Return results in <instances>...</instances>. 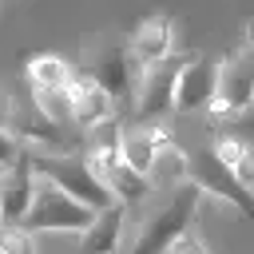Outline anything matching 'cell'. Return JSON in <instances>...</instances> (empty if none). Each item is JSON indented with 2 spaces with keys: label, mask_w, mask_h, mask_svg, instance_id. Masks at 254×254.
Returning <instances> with one entry per match:
<instances>
[{
  "label": "cell",
  "mask_w": 254,
  "mask_h": 254,
  "mask_svg": "<svg viewBox=\"0 0 254 254\" xmlns=\"http://www.w3.org/2000/svg\"><path fill=\"white\" fill-rule=\"evenodd\" d=\"M198 202H202V190H198L190 179H187L183 187H175V190L167 194V202L155 206V210L139 222V234H135V242H131L127 254H167V250L190 230V218H194Z\"/></svg>",
  "instance_id": "1"
},
{
  "label": "cell",
  "mask_w": 254,
  "mask_h": 254,
  "mask_svg": "<svg viewBox=\"0 0 254 254\" xmlns=\"http://www.w3.org/2000/svg\"><path fill=\"white\" fill-rule=\"evenodd\" d=\"M28 151H32L36 175L48 179V183H56L60 190H67V194L79 198L83 206L107 210V206L115 202V194H111V190L103 187V179L91 171V163H87L83 151H36V147H28Z\"/></svg>",
  "instance_id": "2"
},
{
  "label": "cell",
  "mask_w": 254,
  "mask_h": 254,
  "mask_svg": "<svg viewBox=\"0 0 254 254\" xmlns=\"http://www.w3.org/2000/svg\"><path fill=\"white\" fill-rule=\"evenodd\" d=\"M79 71H83L87 79H95L99 87H107L111 99L135 95V91H139V79H143V71L135 67L127 44L115 40V36H99L95 44H87V48H83V60H79Z\"/></svg>",
  "instance_id": "3"
},
{
  "label": "cell",
  "mask_w": 254,
  "mask_h": 254,
  "mask_svg": "<svg viewBox=\"0 0 254 254\" xmlns=\"http://www.w3.org/2000/svg\"><path fill=\"white\" fill-rule=\"evenodd\" d=\"M95 214H99V210L83 206L79 198H71V194L60 190L56 183L40 179V183H36L32 210H28V218H24L20 226H28L32 234H40V230H75V234H83V230L95 222Z\"/></svg>",
  "instance_id": "4"
},
{
  "label": "cell",
  "mask_w": 254,
  "mask_h": 254,
  "mask_svg": "<svg viewBox=\"0 0 254 254\" xmlns=\"http://www.w3.org/2000/svg\"><path fill=\"white\" fill-rule=\"evenodd\" d=\"M187 179H190L202 194H214V198L230 202L242 218H254V190H246V187L234 179V171L218 159L214 143H206V147H198V151L187 155Z\"/></svg>",
  "instance_id": "5"
},
{
  "label": "cell",
  "mask_w": 254,
  "mask_h": 254,
  "mask_svg": "<svg viewBox=\"0 0 254 254\" xmlns=\"http://www.w3.org/2000/svg\"><path fill=\"white\" fill-rule=\"evenodd\" d=\"M4 127H8L24 147H36V151H71L64 127L52 123V119L44 115V107L36 103V91H20V87H16V91L8 95Z\"/></svg>",
  "instance_id": "6"
},
{
  "label": "cell",
  "mask_w": 254,
  "mask_h": 254,
  "mask_svg": "<svg viewBox=\"0 0 254 254\" xmlns=\"http://www.w3.org/2000/svg\"><path fill=\"white\" fill-rule=\"evenodd\" d=\"M254 107V60L238 48L218 64V91L210 99V119H238L242 111Z\"/></svg>",
  "instance_id": "7"
},
{
  "label": "cell",
  "mask_w": 254,
  "mask_h": 254,
  "mask_svg": "<svg viewBox=\"0 0 254 254\" xmlns=\"http://www.w3.org/2000/svg\"><path fill=\"white\" fill-rule=\"evenodd\" d=\"M187 60H190V52L167 56L163 64H155V67L143 71L139 91H135V115L143 123H159L167 111H175V91H179V75H183Z\"/></svg>",
  "instance_id": "8"
},
{
  "label": "cell",
  "mask_w": 254,
  "mask_h": 254,
  "mask_svg": "<svg viewBox=\"0 0 254 254\" xmlns=\"http://www.w3.org/2000/svg\"><path fill=\"white\" fill-rule=\"evenodd\" d=\"M36 167H32V151H24L12 167L0 171V210H4V222H24L28 210H32V198H36Z\"/></svg>",
  "instance_id": "9"
},
{
  "label": "cell",
  "mask_w": 254,
  "mask_h": 254,
  "mask_svg": "<svg viewBox=\"0 0 254 254\" xmlns=\"http://www.w3.org/2000/svg\"><path fill=\"white\" fill-rule=\"evenodd\" d=\"M218 91V64L206 60L202 52H190L183 75H179V91H175V111L190 115V111H206L210 99Z\"/></svg>",
  "instance_id": "10"
},
{
  "label": "cell",
  "mask_w": 254,
  "mask_h": 254,
  "mask_svg": "<svg viewBox=\"0 0 254 254\" xmlns=\"http://www.w3.org/2000/svg\"><path fill=\"white\" fill-rule=\"evenodd\" d=\"M171 44H175V20L159 12V16H147V20L131 32L127 52H131L135 67L147 71V67H155V64H163V60L171 56Z\"/></svg>",
  "instance_id": "11"
},
{
  "label": "cell",
  "mask_w": 254,
  "mask_h": 254,
  "mask_svg": "<svg viewBox=\"0 0 254 254\" xmlns=\"http://www.w3.org/2000/svg\"><path fill=\"white\" fill-rule=\"evenodd\" d=\"M67 95H71V123H75V127L95 131V127H103V123H111V115H115V99H111V91L99 87L95 79H87L83 71H75Z\"/></svg>",
  "instance_id": "12"
},
{
  "label": "cell",
  "mask_w": 254,
  "mask_h": 254,
  "mask_svg": "<svg viewBox=\"0 0 254 254\" xmlns=\"http://www.w3.org/2000/svg\"><path fill=\"white\" fill-rule=\"evenodd\" d=\"M167 143H175V135H171L167 123H135V127H123V159H127V167H135L147 179H151L155 159H159V151Z\"/></svg>",
  "instance_id": "13"
},
{
  "label": "cell",
  "mask_w": 254,
  "mask_h": 254,
  "mask_svg": "<svg viewBox=\"0 0 254 254\" xmlns=\"http://www.w3.org/2000/svg\"><path fill=\"white\" fill-rule=\"evenodd\" d=\"M123 218H127L123 202H111L107 210H99L95 222L79 234V250L75 254H115V246L123 238Z\"/></svg>",
  "instance_id": "14"
},
{
  "label": "cell",
  "mask_w": 254,
  "mask_h": 254,
  "mask_svg": "<svg viewBox=\"0 0 254 254\" xmlns=\"http://www.w3.org/2000/svg\"><path fill=\"white\" fill-rule=\"evenodd\" d=\"M210 143H214L218 159L234 171V179H238L246 190H254V143H250L246 135H230V131L214 135Z\"/></svg>",
  "instance_id": "15"
},
{
  "label": "cell",
  "mask_w": 254,
  "mask_h": 254,
  "mask_svg": "<svg viewBox=\"0 0 254 254\" xmlns=\"http://www.w3.org/2000/svg\"><path fill=\"white\" fill-rule=\"evenodd\" d=\"M24 75H28V83H32V91H52V87H71V79H75V71H71V64H67L64 56H52V52H40V56H32V60H28V67H24Z\"/></svg>",
  "instance_id": "16"
},
{
  "label": "cell",
  "mask_w": 254,
  "mask_h": 254,
  "mask_svg": "<svg viewBox=\"0 0 254 254\" xmlns=\"http://www.w3.org/2000/svg\"><path fill=\"white\" fill-rule=\"evenodd\" d=\"M107 183V190L115 194V202H123V206H131V202H143L147 198V190H151V179L147 175H139L135 167H127V159L103 179Z\"/></svg>",
  "instance_id": "17"
},
{
  "label": "cell",
  "mask_w": 254,
  "mask_h": 254,
  "mask_svg": "<svg viewBox=\"0 0 254 254\" xmlns=\"http://www.w3.org/2000/svg\"><path fill=\"white\" fill-rule=\"evenodd\" d=\"M151 183H159V187H183L187 183V151L179 147V143H167L163 151H159V159H155V171H151Z\"/></svg>",
  "instance_id": "18"
},
{
  "label": "cell",
  "mask_w": 254,
  "mask_h": 254,
  "mask_svg": "<svg viewBox=\"0 0 254 254\" xmlns=\"http://www.w3.org/2000/svg\"><path fill=\"white\" fill-rule=\"evenodd\" d=\"M36 103L44 107V115L52 119V123H71V95H67V87H52V91H36Z\"/></svg>",
  "instance_id": "19"
},
{
  "label": "cell",
  "mask_w": 254,
  "mask_h": 254,
  "mask_svg": "<svg viewBox=\"0 0 254 254\" xmlns=\"http://www.w3.org/2000/svg\"><path fill=\"white\" fill-rule=\"evenodd\" d=\"M0 254H36V238L28 226L4 222L0 226Z\"/></svg>",
  "instance_id": "20"
},
{
  "label": "cell",
  "mask_w": 254,
  "mask_h": 254,
  "mask_svg": "<svg viewBox=\"0 0 254 254\" xmlns=\"http://www.w3.org/2000/svg\"><path fill=\"white\" fill-rule=\"evenodd\" d=\"M24 151H28V147H24V143H20V139H16L8 127H0V171H4V167H12V163L24 155Z\"/></svg>",
  "instance_id": "21"
},
{
  "label": "cell",
  "mask_w": 254,
  "mask_h": 254,
  "mask_svg": "<svg viewBox=\"0 0 254 254\" xmlns=\"http://www.w3.org/2000/svg\"><path fill=\"white\" fill-rule=\"evenodd\" d=\"M167 254H206V242H202L194 230H187V234H183V238H179Z\"/></svg>",
  "instance_id": "22"
},
{
  "label": "cell",
  "mask_w": 254,
  "mask_h": 254,
  "mask_svg": "<svg viewBox=\"0 0 254 254\" xmlns=\"http://www.w3.org/2000/svg\"><path fill=\"white\" fill-rule=\"evenodd\" d=\"M238 48L254 60V20H246V24H242V44H238Z\"/></svg>",
  "instance_id": "23"
},
{
  "label": "cell",
  "mask_w": 254,
  "mask_h": 254,
  "mask_svg": "<svg viewBox=\"0 0 254 254\" xmlns=\"http://www.w3.org/2000/svg\"><path fill=\"white\" fill-rule=\"evenodd\" d=\"M0 226H4V210H0Z\"/></svg>",
  "instance_id": "24"
}]
</instances>
